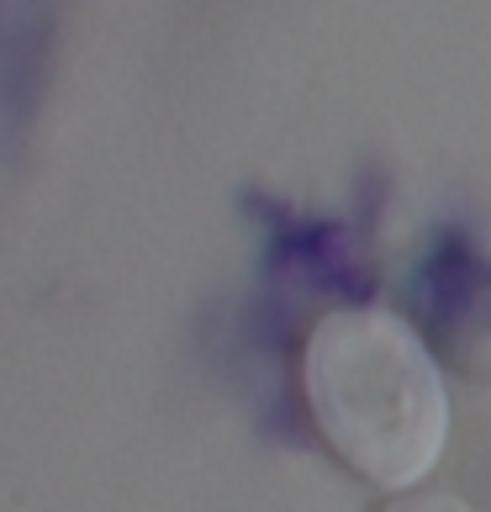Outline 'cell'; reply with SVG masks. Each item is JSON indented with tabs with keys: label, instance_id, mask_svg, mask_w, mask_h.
I'll return each mask as SVG.
<instances>
[{
	"label": "cell",
	"instance_id": "obj_1",
	"mask_svg": "<svg viewBox=\"0 0 491 512\" xmlns=\"http://www.w3.org/2000/svg\"><path fill=\"white\" fill-rule=\"evenodd\" d=\"M301 396L323 444L370 486H418L449 439V391L412 322L338 307L307 333Z\"/></svg>",
	"mask_w": 491,
	"mask_h": 512
},
{
	"label": "cell",
	"instance_id": "obj_2",
	"mask_svg": "<svg viewBox=\"0 0 491 512\" xmlns=\"http://www.w3.org/2000/svg\"><path fill=\"white\" fill-rule=\"evenodd\" d=\"M381 512H476V507L449 497V491H396Z\"/></svg>",
	"mask_w": 491,
	"mask_h": 512
}]
</instances>
